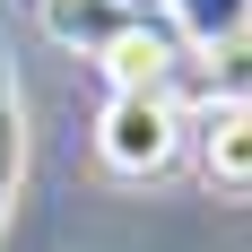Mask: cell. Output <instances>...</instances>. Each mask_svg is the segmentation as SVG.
Masks as SVG:
<instances>
[{
  "mask_svg": "<svg viewBox=\"0 0 252 252\" xmlns=\"http://www.w3.org/2000/svg\"><path fill=\"white\" fill-rule=\"evenodd\" d=\"M183 113H174V96H113L96 113V148H104V165L113 174H130V183H148V174H165L183 157Z\"/></svg>",
  "mask_w": 252,
  "mask_h": 252,
  "instance_id": "1",
  "label": "cell"
},
{
  "mask_svg": "<svg viewBox=\"0 0 252 252\" xmlns=\"http://www.w3.org/2000/svg\"><path fill=\"white\" fill-rule=\"evenodd\" d=\"M191 139H200V174H209V191L252 200V104H209Z\"/></svg>",
  "mask_w": 252,
  "mask_h": 252,
  "instance_id": "2",
  "label": "cell"
},
{
  "mask_svg": "<svg viewBox=\"0 0 252 252\" xmlns=\"http://www.w3.org/2000/svg\"><path fill=\"white\" fill-rule=\"evenodd\" d=\"M96 61H104V78H113V96H165V78H174L183 52H174L165 26H122Z\"/></svg>",
  "mask_w": 252,
  "mask_h": 252,
  "instance_id": "3",
  "label": "cell"
},
{
  "mask_svg": "<svg viewBox=\"0 0 252 252\" xmlns=\"http://www.w3.org/2000/svg\"><path fill=\"white\" fill-rule=\"evenodd\" d=\"M35 18H44V35H52L61 52H87V61H96L122 26H139V18H122L113 0H35Z\"/></svg>",
  "mask_w": 252,
  "mask_h": 252,
  "instance_id": "4",
  "label": "cell"
},
{
  "mask_svg": "<svg viewBox=\"0 0 252 252\" xmlns=\"http://www.w3.org/2000/svg\"><path fill=\"white\" fill-rule=\"evenodd\" d=\"M18 174H26V96H18V70H9V35H0V226H9Z\"/></svg>",
  "mask_w": 252,
  "mask_h": 252,
  "instance_id": "5",
  "label": "cell"
},
{
  "mask_svg": "<svg viewBox=\"0 0 252 252\" xmlns=\"http://www.w3.org/2000/svg\"><path fill=\"white\" fill-rule=\"evenodd\" d=\"M200 78H209V104H252V26L226 44H200Z\"/></svg>",
  "mask_w": 252,
  "mask_h": 252,
  "instance_id": "6",
  "label": "cell"
},
{
  "mask_svg": "<svg viewBox=\"0 0 252 252\" xmlns=\"http://www.w3.org/2000/svg\"><path fill=\"white\" fill-rule=\"evenodd\" d=\"M174 26L191 44H226V35L252 26V0H174Z\"/></svg>",
  "mask_w": 252,
  "mask_h": 252,
  "instance_id": "7",
  "label": "cell"
},
{
  "mask_svg": "<svg viewBox=\"0 0 252 252\" xmlns=\"http://www.w3.org/2000/svg\"><path fill=\"white\" fill-rule=\"evenodd\" d=\"M113 9H122V18H139V26H157L165 9H174V0H113Z\"/></svg>",
  "mask_w": 252,
  "mask_h": 252,
  "instance_id": "8",
  "label": "cell"
},
{
  "mask_svg": "<svg viewBox=\"0 0 252 252\" xmlns=\"http://www.w3.org/2000/svg\"><path fill=\"white\" fill-rule=\"evenodd\" d=\"M26 9H35V0H26Z\"/></svg>",
  "mask_w": 252,
  "mask_h": 252,
  "instance_id": "9",
  "label": "cell"
}]
</instances>
